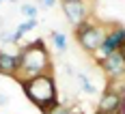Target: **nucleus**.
<instances>
[{
	"instance_id": "obj_1",
	"label": "nucleus",
	"mask_w": 125,
	"mask_h": 114,
	"mask_svg": "<svg viewBox=\"0 0 125 114\" xmlns=\"http://www.w3.org/2000/svg\"><path fill=\"white\" fill-rule=\"evenodd\" d=\"M50 69H52V58L41 39L20 48V52H17V73H15V80L20 84H24L32 77L45 76V73H50Z\"/></svg>"
},
{
	"instance_id": "obj_3",
	"label": "nucleus",
	"mask_w": 125,
	"mask_h": 114,
	"mask_svg": "<svg viewBox=\"0 0 125 114\" xmlns=\"http://www.w3.org/2000/svg\"><path fill=\"white\" fill-rule=\"evenodd\" d=\"M106 35H108V30L101 24L93 22V19H86L84 24H80L75 28V41H78V45L84 52H88V54H93V52L99 50L101 43H104V39H106Z\"/></svg>"
},
{
	"instance_id": "obj_4",
	"label": "nucleus",
	"mask_w": 125,
	"mask_h": 114,
	"mask_svg": "<svg viewBox=\"0 0 125 114\" xmlns=\"http://www.w3.org/2000/svg\"><path fill=\"white\" fill-rule=\"evenodd\" d=\"M61 7H62V13H65L67 22L73 28H78L86 19H91V9H88L86 0H65V2H61Z\"/></svg>"
},
{
	"instance_id": "obj_9",
	"label": "nucleus",
	"mask_w": 125,
	"mask_h": 114,
	"mask_svg": "<svg viewBox=\"0 0 125 114\" xmlns=\"http://www.w3.org/2000/svg\"><path fill=\"white\" fill-rule=\"evenodd\" d=\"M20 9H22V13H24L28 19H37V13H39V11H37V7H35V4H22Z\"/></svg>"
},
{
	"instance_id": "obj_14",
	"label": "nucleus",
	"mask_w": 125,
	"mask_h": 114,
	"mask_svg": "<svg viewBox=\"0 0 125 114\" xmlns=\"http://www.w3.org/2000/svg\"><path fill=\"white\" fill-rule=\"evenodd\" d=\"M119 54H121V58H123V60H125V43H123V45H121V48H119Z\"/></svg>"
},
{
	"instance_id": "obj_6",
	"label": "nucleus",
	"mask_w": 125,
	"mask_h": 114,
	"mask_svg": "<svg viewBox=\"0 0 125 114\" xmlns=\"http://www.w3.org/2000/svg\"><path fill=\"white\" fill-rule=\"evenodd\" d=\"M52 37V43H54V48L58 52H65L67 50V37L62 35V32H58V30H54V32H50Z\"/></svg>"
},
{
	"instance_id": "obj_2",
	"label": "nucleus",
	"mask_w": 125,
	"mask_h": 114,
	"mask_svg": "<svg viewBox=\"0 0 125 114\" xmlns=\"http://www.w3.org/2000/svg\"><path fill=\"white\" fill-rule=\"evenodd\" d=\"M24 88V95L28 97V101H32L41 112L50 110L52 105L58 103V93H56V82H54V76L52 73H45V76L32 77L22 84Z\"/></svg>"
},
{
	"instance_id": "obj_13",
	"label": "nucleus",
	"mask_w": 125,
	"mask_h": 114,
	"mask_svg": "<svg viewBox=\"0 0 125 114\" xmlns=\"http://www.w3.org/2000/svg\"><path fill=\"white\" fill-rule=\"evenodd\" d=\"M7 103H9L7 95H4V93H0V105H7Z\"/></svg>"
},
{
	"instance_id": "obj_5",
	"label": "nucleus",
	"mask_w": 125,
	"mask_h": 114,
	"mask_svg": "<svg viewBox=\"0 0 125 114\" xmlns=\"http://www.w3.org/2000/svg\"><path fill=\"white\" fill-rule=\"evenodd\" d=\"M0 73L15 77V73H17V56L0 52Z\"/></svg>"
},
{
	"instance_id": "obj_16",
	"label": "nucleus",
	"mask_w": 125,
	"mask_h": 114,
	"mask_svg": "<svg viewBox=\"0 0 125 114\" xmlns=\"http://www.w3.org/2000/svg\"><path fill=\"white\" fill-rule=\"evenodd\" d=\"M61 2H65V0H61Z\"/></svg>"
},
{
	"instance_id": "obj_8",
	"label": "nucleus",
	"mask_w": 125,
	"mask_h": 114,
	"mask_svg": "<svg viewBox=\"0 0 125 114\" xmlns=\"http://www.w3.org/2000/svg\"><path fill=\"white\" fill-rule=\"evenodd\" d=\"M43 114H73L67 105H62V103H56V105H52L50 110H45Z\"/></svg>"
},
{
	"instance_id": "obj_10",
	"label": "nucleus",
	"mask_w": 125,
	"mask_h": 114,
	"mask_svg": "<svg viewBox=\"0 0 125 114\" xmlns=\"http://www.w3.org/2000/svg\"><path fill=\"white\" fill-rule=\"evenodd\" d=\"M35 26H37V19H28V22H24V24L17 26V30H20L22 35H26L28 30H35Z\"/></svg>"
},
{
	"instance_id": "obj_15",
	"label": "nucleus",
	"mask_w": 125,
	"mask_h": 114,
	"mask_svg": "<svg viewBox=\"0 0 125 114\" xmlns=\"http://www.w3.org/2000/svg\"><path fill=\"white\" fill-rule=\"evenodd\" d=\"M11 2H17V0H11Z\"/></svg>"
},
{
	"instance_id": "obj_11",
	"label": "nucleus",
	"mask_w": 125,
	"mask_h": 114,
	"mask_svg": "<svg viewBox=\"0 0 125 114\" xmlns=\"http://www.w3.org/2000/svg\"><path fill=\"white\" fill-rule=\"evenodd\" d=\"M37 2L41 4V7H45V9H52V7H54L58 0H37Z\"/></svg>"
},
{
	"instance_id": "obj_7",
	"label": "nucleus",
	"mask_w": 125,
	"mask_h": 114,
	"mask_svg": "<svg viewBox=\"0 0 125 114\" xmlns=\"http://www.w3.org/2000/svg\"><path fill=\"white\" fill-rule=\"evenodd\" d=\"M78 80H80V88H82V93H86V95H93V93H95V86H93V82H91L86 76L80 73Z\"/></svg>"
},
{
	"instance_id": "obj_17",
	"label": "nucleus",
	"mask_w": 125,
	"mask_h": 114,
	"mask_svg": "<svg viewBox=\"0 0 125 114\" xmlns=\"http://www.w3.org/2000/svg\"><path fill=\"white\" fill-rule=\"evenodd\" d=\"M0 2H2V0H0Z\"/></svg>"
},
{
	"instance_id": "obj_12",
	"label": "nucleus",
	"mask_w": 125,
	"mask_h": 114,
	"mask_svg": "<svg viewBox=\"0 0 125 114\" xmlns=\"http://www.w3.org/2000/svg\"><path fill=\"white\" fill-rule=\"evenodd\" d=\"M0 41H2V43H11V35H9L7 30H0Z\"/></svg>"
}]
</instances>
